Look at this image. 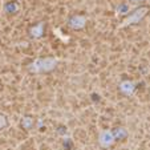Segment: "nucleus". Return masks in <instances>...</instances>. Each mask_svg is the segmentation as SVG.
<instances>
[{
  "mask_svg": "<svg viewBox=\"0 0 150 150\" xmlns=\"http://www.w3.org/2000/svg\"><path fill=\"white\" fill-rule=\"evenodd\" d=\"M57 62L54 57H39L28 65V71L31 73H48L56 68Z\"/></svg>",
  "mask_w": 150,
  "mask_h": 150,
  "instance_id": "nucleus-1",
  "label": "nucleus"
},
{
  "mask_svg": "<svg viewBox=\"0 0 150 150\" xmlns=\"http://www.w3.org/2000/svg\"><path fill=\"white\" fill-rule=\"evenodd\" d=\"M147 12H149V8H147V7H139V8H137L134 12H132L130 15H127V16L125 17L122 24H121V27H126V25H132V24L139 23V21L146 16Z\"/></svg>",
  "mask_w": 150,
  "mask_h": 150,
  "instance_id": "nucleus-2",
  "label": "nucleus"
},
{
  "mask_svg": "<svg viewBox=\"0 0 150 150\" xmlns=\"http://www.w3.org/2000/svg\"><path fill=\"white\" fill-rule=\"evenodd\" d=\"M98 145L102 147V149H109L114 145L116 142V137L113 134V130H102L101 133L98 134Z\"/></svg>",
  "mask_w": 150,
  "mask_h": 150,
  "instance_id": "nucleus-3",
  "label": "nucleus"
},
{
  "mask_svg": "<svg viewBox=\"0 0 150 150\" xmlns=\"http://www.w3.org/2000/svg\"><path fill=\"white\" fill-rule=\"evenodd\" d=\"M86 21H88V19L82 15H73L68 19V25L72 29H82L86 25Z\"/></svg>",
  "mask_w": 150,
  "mask_h": 150,
  "instance_id": "nucleus-4",
  "label": "nucleus"
},
{
  "mask_svg": "<svg viewBox=\"0 0 150 150\" xmlns=\"http://www.w3.org/2000/svg\"><path fill=\"white\" fill-rule=\"evenodd\" d=\"M118 88L122 94H125V96H132V94L134 93V91H136V85H134L133 81L125 80V81H122L121 84H120Z\"/></svg>",
  "mask_w": 150,
  "mask_h": 150,
  "instance_id": "nucleus-5",
  "label": "nucleus"
},
{
  "mask_svg": "<svg viewBox=\"0 0 150 150\" xmlns=\"http://www.w3.org/2000/svg\"><path fill=\"white\" fill-rule=\"evenodd\" d=\"M44 29H45V24L42 23V21H40V23L35 24L33 27L29 28V35H31V37H33V39H40V37L44 35Z\"/></svg>",
  "mask_w": 150,
  "mask_h": 150,
  "instance_id": "nucleus-6",
  "label": "nucleus"
},
{
  "mask_svg": "<svg viewBox=\"0 0 150 150\" xmlns=\"http://www.w3.org/2000/svg\"><path fill=\"white\" fill-rule=\"evenodd\" d=\"M19 9H20V6L17 1H7V3L4 4L3 11L6 12V13H16Z\"/></svg>",
  "mask_w": 150,
  "mask_h": 150,
  "instance_id": "nucleus-7",
  "label": "nucleus"
},
{
  "mask_svg": "<svg viewBox=\"0 0 150 150\" xmlns=\"http://www.w3.org/2000/svg\"><path fill=\"white\" fill-rule=\"evenodd\" d=\"M130 4L129 3H121L118 7L116 8V13L120 15V16H125V15H127L129 12H130Z\"/></svg>",
  "mask_w": 150,
  "mask_h": 150,
  "instance_id": "nucleus-8",
  "label": "nucleus"
},
{
  "mask_svg": "<svg viewBox=\"0 0 150 150\" xmlns=\"http://www.w3.org/2000/svg\"><path fill=\"white\" fill-rule=\"evenodd\" d=\"M113 134L116 137V141L117 139H125L127 137V130L125 127H116L113 130Z\"/></svg>",
  "mask_w": 150,
  "mask_h": 150,
  "instance_id": "nucleus-9",
  "label": "nucleus"
},
{
  "mask_svg": "<svg viewBox=\"0 0 150 150\" xmlns=\"http://www.w3.org/2000/svg\"><path fill=\"white\" fill-rule=\"evenodd\" d=\"M33 125H35V121L32 117H29V116L23 117V120H21V126H23L25 130H31L32 127H33Z\"/></svg>",
  "mask_w": 150,
  "mask_h": 150,
  "instance_id": "nucleus-10",
  "label": "nucleus"
},
{
  "mask_svg": "<svg viewBox=\"0 0 150 150\" xmlns=\"http://www.w3.org/2000/svg\"><path fill=\"white\" fill-rule=\"evenodd\" d=\"M7 126V118L6 116H3V114H0V129H3V127Z\"/></svg>",
  "mask_w": 150,
  "mask_h": 150,
  "instance_id": "nucleus-11",
  "label": "nucleus"
},
{
  "mask_svg": "<svg viewBox=\"0 0 150 150\" xmlns=\"http://www.w3.org/2000/svg\"><path fill=\"white\" fill-rule=\"evenodd\" d=\"M130 1L134 4H137V3H139V1H147V0H130Z\"/></svg>",
  "mask_w": 150,
  "mask_h": 150,
  "instance_id": "nucleus-12",
  "label": "nucleus"
}]
</instances>
